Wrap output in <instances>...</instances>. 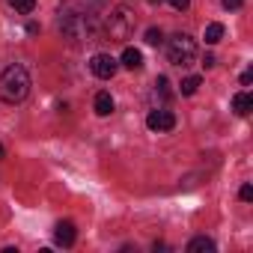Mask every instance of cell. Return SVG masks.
I'll return each mask as SVG.
<instances>
[{
    "label": "cell",
    "instance_id": "cell-22",
    "mask_svg": "<svg viewBox=\"0 0 253 253\" xmlns=\"http://www.w3.org/2000/svg\"><path fill=\"white\" fill-rule=\"evenodd\" d=\"M0 155H3V149H0Z\"/></svg>",
    "mask_w": 253,
    "mask_h": 253
},
{
    "label": "cell",
    "instance_id": "cell-2",
    "mask_svg": "<svg viewBox=\"0 0 253 253\" xmlns=\"http://www.w3.org/2000/svg\"><path fill=\"white\" fill-rule=\"evenodd\" d=\"M30 95V75L24 66H9L0 75V101L6 104H18Z\"/></svg>",
    "mask_w": 253,
    "mask_h": 253
},
{
    "label": "cell",
    "instance_id": "cell-19",
    "mask_svg": "<svg viewBox=\"0 0 253 253\" xmlns=\"http://www.w3.org/2000/svg\"><path fill=\"white\" fill-rule=\"evenodd\" d=\"M220 3H223V9H238L244 0H220Z\"/></svg>",
    "mask_w": 253,
    "mask_h": 253
},
{
    "label": "cell",
    "instance_id": "cell-13",
    "mask_svg": "<svg viewBox=\"0 0 253 253\" xmlns=\"http://www.w3.org/2000/svg\"><path fill=\"white\" fill-rule=\"evenodd\" d=\"M220 36H223V24H217V21H214V24H209V27H206V45H217V42H220Z\"/></svg>",
    "mask_w": 253,
    "mask_h": 253
},
{
    "label": "cell",
    "instance_id": "cell-18",
    "mask_svg": "<svg viewBox=\"0 0 253 253\" xmlns=\"http://www.w3.org/2000/svg\"><path fill=\"white\" fill-rule=\"evenodd\" d=\"M170 6H173V9H179V12H185V9L191 6V0H170Z\"/></svg>",
    "mask_w": 253,
    "mask_h": 253
},
{
    "label": "cell",
    "instance_id": "cell-3",
    "mask_svg": "<svg viewBox=\"0 0 253 253\" xmlns=\"http://www.w3.org/2000/svg\"><path fill=\"white\" fill-rule=\"evenodd\" d=\"M134 27H137V18L131 9H125V6H116L107 21H104V30L113 42H125V39H131L134 36Z\"/></svg>",
    "mask_w": 253,
    "mask_h": 253
},
{
    "label": "cell",
    "instance_id": "cell-10",
    "mask_svg": "<svg viewBox=\"0 0 253 253\" xmlns=\"http://www.w3.org/2000/svg\"><path fill=\"white\" fill-rule=\"evenodd\" d=\"M214 250H217L214 241L206 238V235H200V238H194V241L188 244V253H214Z\"/></svg>",
    "mask_w": 253,
    "mask_h": 253
},
{
    "label": "cell",
    "instance_id": "cell-7",
    "mask_svg": "<svg viewBox=\"0 0 253 253\" xmlns=\"http://www.w3.org/2000/svg\"><path fill=\"white\" fill-rule=\"evenodd\" d=\"M75 238H78V232H75V223H72V220H60V223L54 226V241H57L60 247H72Z\"/></svg>",
    "mask_w": 253,
    "mask_h": 253
},
{
    "label": "cell",
    "instance_id": "cell-5",
    "mask_svg": "<svg viewBox=\"0 0 253 253\" xmlns=\"http://www.w3.org/2000/svg\"><path fill=\"white\" fill-rule=\"evenodd\" d=\"M116 69H119V63H116L110 54H95V57L89 60V72H92L95 78H101V81H110V78L116 75Z\"/></svg>",
    "mask_w": 253,
    "mask_h": 253
},
{
    "label": "cell",
    "instance_id": "cell-11",
    "mask_svg": "<svg viewBox=\"0 0 253 253\" xmlns=\"http://www.w3.org/2000/svg\"><path fill=\"white\" fill-rule=\"evenodd\" d=\"M95 113H98V116H110V113H113V98H110V92H98V95H95Z\"/></svg>",
    "mask_w": 253,
    "mask_h": 253
},
{
    "label": "cell",
    "instance_id": "cell-9",
    "mask_svg": "<svg viewBox=\"0 0 253 253\" xmlns=\"http://www.w3.org/2000/svg\"><path fill=\"white\" fill-rule=\"evenodd\" d=\"M122 66L131 69V72L143 69V54H140L137 48H125V51H122Z\"/></svg>",
    "mask_w": 253,
    "mask_h": 253
},
{
    "label": "cell",
    "instance_id": "cell-12",
    "mask_svg": "<svg viewBox=\"0 0 253 253\" xmlns=\"http://www.w3.org/2000/svg\"><path fill=\"white\" fill-rule=\"evenodd\" d=\"M152 95H155V98H161V101H167V98L173 95V92H170V81H167L164 75H158V78H155V89H152Z\"/></svg>",
    "mask_w": 253,
    "mask_h": 253
},
{
    "label": "cell",
    "instance_id": "cell-6",
    "mask_svg": "<svg viewBox=\"0 0 253 253\" xmlns=\"http://www.w3.org/2000/svg\"><path fill=\"white\" fill-rule=\"evenodd\" d=\"M146 125H149L152 131H173L176 128V116L170 110H164V107H155V110H149Z\"/></svg>",
    "mask_w": 253,
    "mask_h": 253
},
{
    "label": "cell",
    "instance_id": "cell-4",
    "mask_svg": "<svg viewBox=\"0 0 253 253\" xmlns=\"http://www.w3.org/2000/svg\"><path fill=\"white\" fill-rule=\"evenodd\" d=\"M167 57H170L173 66L188 69V66H194V60H197V42H194L188 33H179V36L170 39V45H167Z\"/></svg>",
    "mask_w": 253,
    "mask_h": 253
},
{
    "label": "cell",
    "instance_id": "cell-15",
    "mask_svg": "<svg viewBox=\"0 0 253 253\" xmlns=\"http://www.w3.org/2000/svg\"><path fill=\"white\" fill-rule=\"evenodd\" d=\"M9 6L15 9V12H33V6H36V0H9Z\"/></svg>",
    "mask_w": 253,
    "mask_h": 253
},
{
    "label": "cell",
    "instance_id": "cell-8",
    "mask_svg": "<svg viewBox=\"0 0 253 253\" xmlns=\"http://www.w3.org/2000/svg\"><path fill=\"white\" fill-rule=\"evenodd\" d=\"M232 110H235L238 116H247V113L253 110V95H250V92H235V95H232Z\"/></svg>",
    "mask_w": 253,
    "mask_h": 253
},
{
    "label": "cell",
    "instance_id": "cell-21",
    "mask_svg": "<svg viewBox=\"0 0 253 253\" xmlns=\"http://www.w3.org/2000/svg\"><path fill=\"white\" fill-rule=\"evenodd\" d=\"M250 81H253V72H250V69H247V72H244V75H241V84H244V86H247V84H250Z\"/></svg>",
    "mask_w": 253,
    "mask_h": 253
},
{
    "label": "cell",
    "instance_id": "cell-16",
    "mask_svg": "<svg viewBox=\"0 0 253 253\" xmlns=\"http://www.w3.org/2000/svg\"><path fill=\"white\" fill-rule=\"evenodd\" d=\"M161 39H164V33H161L158 27H149V30H146V42H149V45H161Z\"/></svg>",
    "mask_w": 253,
    "mask_h": 253
},
{
    "label": "cell",
    "instance_id": "cell-17",
    "mask_svg": "<svg viewBox=\"0 0 253 253\" xmlns=\"http://www.w3.org/2000/svg\"><path fill=\"white\" fill-rule=\"evenodd\" d=\"M238 197H241L244 203H250V200H253V188H250V185H241V191H238Z\"/></svg>",
    "mask_w": 253,
    "mask_h": 253
},
{
    "label": "cell",
    "instance_id": "cell-14",
    "mask_svg": "<svg viewBox=\"0 0 253 253\" xmlns=\"http://www.w3.org/2000/svg\"><path fill=\"white\" fill-rule=\"evenodd\" d=\"M200 84H203V81H200L197 75H191V78H185V81H182V95H194V92L200 89Z\"/></svg>",
    "mask_w": 253,
    "mask_h": 253
},
{
    "label": "cell",
    "instance_id": "cell-20",
    "mask_svg": "<svg viewBox=\"0 0 253 253\" xmlns=\"http://www.w3.org/2000/svg\"><path fill=\"white\" fill-rule=\"evenodd\" d=\"M214 63H217V60H214V57H211V54H206V60H203V66H206V69H211V66H214Z\"/></svg>",
    "mask_w": 253,
    "mask_h": 253
},
{
    "label": "cell",
    "instance_id": "cell-1",
    "mask_svg": "<svg viewBox=\"0 0 253 253\" xmlns=\"http://www.w3.org/2000/svg\"><path fill=\"white\" fill-rule=\"evenodd\" d=\"M101 6L104 0H66L60 9V33L69 45L95 42L101 30Z\"/></svg>",
    "mask_w": 253,
    "mask_h": 253
}]
</instances>
